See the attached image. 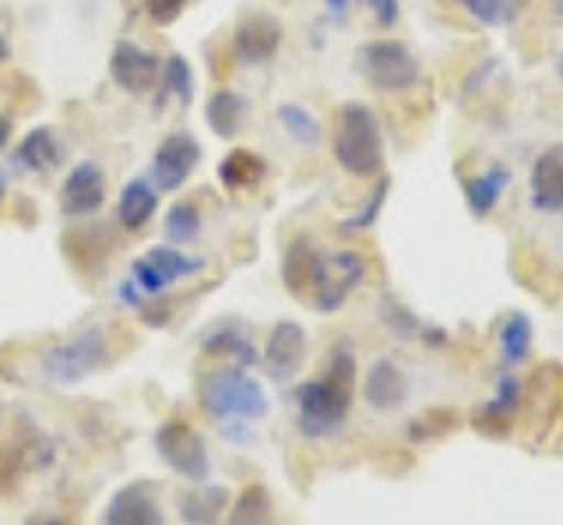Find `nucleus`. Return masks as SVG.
<instances>
[{
    "instance_id": "1",
    "label": "nucleus",
    "mask_w": 563,
    "mask_h": 525,
    "mask_svg": "<svg viewBox=\"0 0 563 525\" xmlns=\"http://www.w3.org/2000/svg\"><path fill=\"white\" fill-rule=\"evenodd\" d=\"M331 155L349 177H377L384 169V134L377 113L366 102H345L331 138Z\"/></svg>"
},
{
    "instance_id": "2",
    "label": "nucleus",
    "mask_w": 563,
    "mask_h": 525,
    "mask_svg": "<svg viewBox=\"0 0 563 525\" xmlns=\"http://www.w3.org/2000/svg\"><path fill=\"white\" fill-rule=\"evenodd\" d=\"M201 406L216 419H261L268 413L261 381H254L243 367H219L201 381Z\"/></svg>"
},
{
    "instance_id": "3",
    "label": "nucleus",
    "mask_w": 563,
    "mask_h": 525,
    "mask_svg": "<svg viewBox=\"0 0 563 525\" xmlns=\"http://www.w3.org/2000/svg\"><path fill=\"white\" fill-rule=\"evenodd\" d=\"M356 67L369 89L409 92L419 81V57L401 40H369L356 50Z\"/></svg>"
},
{
    "instance_id": "4",
    "label": "nucleus",
    "mask_w": 563,
    "mask_h": 525,
    "mask_svg": "<svg viewBox=\"0 0 563 525\" xmlns=\"http://www.w3.org/2000/svg\"><path fill=\"white\" fill-rule=\"evenodd\" d=\"M296 406H299V430L307 437H328L345 424L352 406V389L324 374L317 381L299 384Z\"/></svg>"
},
{
    "instance_id": "5",
    "label": "nucleus",
    "mask_w": 563,
    "mask_h": 525,
    "mask_svg": "<svg viewBox=\"0 0 563 525\" xmlns=\"http://www.w3.org/2000/svg\"><path fill=\"white\" fill-rule=\"evenodd\" d=\"M205 269L201 258H190L173 243H158L145 258H137L131 265V286L141 296H163L173 283H184V278L198 275Z\"/></svg>"
},
{
    "instance_id": "6",
    "label": "nucleus",
    "mask_w": 563,
    "mask_h": 525,
    "mask_svg": "<svg viewBox=\"0 0 563 525\" xmlns=\"http://www.w3.org/2000/svg\"><path fill=\"white\" fill-rule=\"evenodd\" d=\"M363 278H366V258L360 251H324L310 300L321 314H334Z\"/></svg>"
},
{
    "instance_id": "7",
    "label": "nucleus",
    "mask_w": 563,
    "mask_h": 525,
    "mask_svg": "<svg viewBox=\"0 0 563 525\" xmlns=\"http://www.w3.org/2000/svg\"><path fill=\"white\" fill-rule=\"evenodd\" d=\"M201 155H205L201 142L190 131H173L158 142V149L152 155L148 181L158 187V195H163V190L173 195V190H180L194 177V169L201 166Z\"/></svg>"
},
{
    "instance_id": "8",
    "label": "nucleus",
    "mask_w": 563,
    "mask_h": 525,
    "mask_svg": "<svg viewBox=\"0 0 563 525\" xmlns=\"http://www.w3.org/2000/svg\"><path fill=\"white\" fill-rule=\"evenodd\" d=\"M106 67H110V81L128 96H148L158 89V78H163V61H158V54L134 40H117Z\"/></svg>"
},
{
    "instance_id": "9",
    "label": "nucleus",
    "mask_w": 563,
    "mask_h": 525,
    "mask_svg": "<svg viewBox=\"0 0 563 525\" xmlns=\"http://www.w3.org/2000/svg\"><path fill=\"white\" fill-rule=\"evenodd\" d=\"M106 363V336L102 328H88L81 331V336L67 339V342H57L49 349V353L43 357V367L49 378L57 381H78L85 374H92L96 367Z\"/></svg>"
},
{
    "instance_id": "10",
    "label": "nucleus",
    "mask_w": 563,
    "mask_h": 525,
    "mask_svg": "<svg viewBox=\"0 0 563 525\" xmlns=\"http://www.w3.org/2000/svg\"><path fill=\"white\" fill-rule=\"evenodd\" d=\"M282 50V22L272 19L264 11H251L243 14L233 29V57L243 67H261L272 64Z\"/></svg>"
},
{
    "instance_id": "11",
    "label": "nucleus",
    "mask_w": 563,
    "mask_h": 525,
    "mask_svg": "<svg viewBox=\"0 0 563 525\" xmlns=\"http://www.w3.org/2000/svg\"><path fill=\"white\" fill-rule=\"evenodd\" d=\"M106 205V169L96 160H81L67 169L60 184V212L67 219H88Z\"/></svg>"
},
{
    "instance_id": "12",
    "label": "nucleus",
    "mask_w": 563,
    "mask_h": 525,
    "mask_svg": "<svg viewBox=\"0 0 563 525\" xmlns=\"http://www.w3.org/2000/svg\"><path fill=\"white\" fill-rule=\"evenodd\" d=\"M158 451H163V459L176 472H184L187 480H205L208 477L205 441L190 424H184V419H169V424L158 430Z\"/></svg>"
},
{
    "instance_id": "13",
    "label": "nucleus",
    "mask_w": 563,
    "mask_h": 525,
    "mask_svg": "<svg viewBox=\"0 0 563 525\" xmlns=\"http://www.w3.org/2000/svg\"><path fill=\"white\" fill-rule=\"evenodd\" d=\"M528 201L542 216L563 212V149H545L528 173Z\"/></svg>"
},
{
    "instance_id": "14",
    "label": "nucleus",
    "mask_w": 563,
    "mask_h": 525,
    "mask_svg": "<svg viewBox=\"0 0 563 525\" xmlns=\"http://www.w3.org/2000/svg\"><path fill=\"white\" fill-rule=\"evenodd\" d=\"M303 357H307V331L296 321H278L268 331V342H264V367H268V374L278 381L292 378L303 367Z\"/></svg>"
},
{
    "instance_id": "15",
    "label": "nucleus",
    "mask_w": 563,
    "mask_h": 525,
    "mask_svg": "<svg viewBox=\"0 0 563 525\" xmlns=\"http://www.w3.org/2000/svg\"><path fill=\"white\" fill-rule=\"evenodd\" d=\"M363 398L369 409L377 413H395L405 406V398H409V378L401 374V367L395 360H377L374 367L366 371V381H363Z\"/></svg>"
},
{
    "instance_id": "16",
    "label": "nucleus",
    "mask_w": 563,
    "mask_h": 525,
    "mask_svg": "<svg viewBox=\"0 0 563 525\" xmlns=\"http://www.w3.org/2000/svg\"><path fill=\"white\" fill-rule=\"evenodd\" d=\"M158 212V187L148 177H131L120 187L117 198V222L123 233H141Z\"/></svg>"
},
{
    "instance_id": "17",
    "label": "nucleus",
    "mask_w": 563,
    "mask_h": 525,
    "mask_svg": "<svg viewBox=\"0 0 563 525\" xmlns=\"http://www.w3.org/2000/svg\"><path fill=\"white\" fill-rule=\"evenodd\" d=\"M321 258L324 251L317 248L310 237H299L289 243L286 258H282V278H286V289L292 296H310L313 283H317V272H321Z\"/></svg>"
},
{
    "instance_id": "18",
    "label": "nucleus",
    "mask_w": 563,
    "mask_h": 525,
    "mask_svg": "<svg viewBox=\"0 0 563 525\" xmlns=\"http://www.w3.org/2000/svg\"><path fill=\"white\" fill-rule=\"evenodd\" d=\"M106 525H163V507L145 483H134L113 497Z\"/></svg>"
},
{
    "instance_id": "19",
    "label": "nucleus",
    "mask_w": 563,
    "mask_h": 525,
    "mask_svg": "<svg viewBox=\"0 0 563 525\" xmlns=\"http://www.w3.org/2000/svg\"><path fill=\"white\" fill-rule=\"evenodd\" d=\"M14 163L22 166V169H29V173H49V169H57L64 163V145H60L57 131L46 128V124L25 131V138L14 149Z\"/></svg>"
},
{
    "instance_id": "20",
    "label": "nucleus",
    "mask_w": 563,
    "mask_h": 525,
    "mask_svg": "<svg viewBox=\"0 0 563 525\" xmlns=\"http://www.w3.org/2000/svg\"><path fill=\"white\" fill-rule=\"evenodd\" d=\"M205 120L211 134L222 138V142H233L246 120V99L236 89H216L205 102Z\"/></svg>"
},
{
    "instance_id": "21",
    "label": "nucleus",
    "mask_w": 563,
    "mask_h": 525,
    "mask_svg": "<svg viewBox=\"0 0 563 525\" xmlns=\"http://www.w3.org/2000/svg\"><path fill=\"white\" fill-rule=\"evenodd\" d=\"M264 173H268V163H264L257 152L233 149V152H225L219 163V184L225 190H233V195H240V190L257 187L264 181Z\"/></svg>"
},
{
    "instance_id": "22",
    "label": "nucleus",
    "mask_w": 563,
    "mask_h": 525,
    "mask_svg": "<svg viewBox=\"0 0 563 525\" xmlns=\"http://www.w3.org/2000/svg\"><path fill=\"white\" fill-rule=\"evenodd\" d=\"M507 184H510V169L507 166H489L486 173H475V177H468L465 181V205H468V212L486 219L493 208L500 205Z\"/></svg>"
},
{
    "instance_id": "23",
    "label": "nucleus",
    "mask_w": 563,
    "mask_h": 525,
    "mask_svg": "<svg viewBox=\"0 0 563 525\" xmlns=\"http://www.w3.org/2000/svg\"><path fill=\"white\" fill-rule=\"evenodd\" d=\"M201 208L198 201H190V198H176L169 205V212L163 219V233H166V243H173V248H187V243H194L201 237Z\"/></svg>"
},
{
    "instance_id": "24",
    "label": "nucleus",
    "mask_w": 563,
    "mask_h": 525,
    "mask_svg": "<svg viewBox=\"0 0 563 525\" xmlns=\"http://www.w3.org/2000/svg\"><path fill=\"white\" fill-rule=\"evenodd\" d=\"M201 349L216 360H233V367H251L257 360V349L251 346V339L233 325H222L211 331V336L201 342Z\"/></svg>"
},
{
    "instance_id": "25",
    "label": "nucleus",
    "mask_w": 563,
    "mask_h": 525,
    "mask_svg": "<svg viewBox=\"0 0 563 525\" xmlns=\"http://www.w3.org/2000/svg\"><path fill=\"white\" fill-rule=\"evenodd\" d=\"M500 357L507 367H515V363H525L528 353H532V318H528L525 310H515V314H507V321L500 325Z\"/></svg>"
},
{
    "instance_id": "26",
    "label": "nucleus",
    "mask_w": 563,
    "mask_h": 525,
    "mask_svg": "<svg viewBox=\"0 0 563 525\" xmlns=\"http://www.w3.org/2000/svg\"><path fill=\"white\" fill-rule=\"evenodd\" d=\"M278 124L286 131L296 145H307L313 149L321 142V120H317L307 107H299V102H282L278 107Z\"/></svg>"
},
{
    "instance_id": "27",
    "label": "nucleus",
    "mask_w": 563,
    "mask_h": 525,
    "mask_svg": "<svg viewBox=\"0 0 563 525\" xmlns=\"http://www.w3.org/2000/svg\"><path fill=\"white\" fill-rule=\"evenodd\" d=\"M229 525H272V497L264 486H246L233 504Z\"/></svg>"
},
{
    "instance_id": "28",
    "label": "nucleus",
    "mask_w": 563,
    "mask_h": 525,
    "mask_svg": "<svg viewBox=\"0 0 563 525\" xmlns=\"http://www.w3.org/2000/svg\"><path fill=\"white\" fill-rule=\"evenodd\" d=\"M457 4L486 29H504L515 22L521 11V0H457Z\"/></svg>"
},
{
    "instance_id": "29",
    "label": "nucleus",
    "mask_w": 563,
    "mask_h": 525,
    "mask_svg": "<svg viewBox=\"0 0 563 525\" xmlns=\"http://www.w3.org/2000/svg\"><path fill=\"white\" fill-rule=\"evenodd\" d=\"M158 85H163V92L173 96L176 102H187L194 99V72L184 54H169L163 61V78H158Z\"/></svg>"
},
{
    "instance_id": "30",
    "label": "nucleus",
    "mask_w": 563,
    "mask_h": 525,
    "mask_svg": "<svg viewBox=\"0 0 563 525\" xmlns=\"http://www.w3.org/2000/svg\"><path fill=\"white\" fill-rule=\"evenodd\" d=\"M387 190H391V184H387V177H384V181H377L374 195H369V198L363 201L360 212H352L349 219H342V222H339V230H342V233H360V230H369V226L377 222L384 201H387Z\"/></svg>"
},
{
    "instance_id": "31",
    "label": "nucleus",
    "mask_w": 563,
    "mask_h": 525,
    "mask_svg": "<svg viewBox=\"0 0 563 525\" xmlns=\"http://www.w3.org/2000/svg\"><path fill=\"white\" fill-rule=\"evenodd\" d=\"M472 427L479 434H486V437H507L510 427H515V409H507V406H500L497 398H493L479 413H475Z\"/></svg>"
},
{
    "instance_id": "32",
    "label": "nucleus",
    "mask_w": 563,
    "mask_h": 525,
    "mask_svg": "<svg viewBox=\"0 0 563 525\" xmlns=\"http://www.w3.org/2000/svg\"><path fill=\"white\" fill-rule=\"evenodd\" d=\"M184 507H201V512H194V515H190L194 525H216L219 512L225 507V490H222V486H208V490H201V494L187 497Z\"/></svg>"
},
{
    "instance_id": "33",
    "label": "nucleus",
    "mask_w": 563,
    "mask_h": 525,
    "mask_svg": "<svg viewBox=\"0 0 563 525\" xmlns=\"http://www.w3.org/2000/svg\"><path fill=\"white\" fill-rule=\"evenodd\" d=\"M454 427H457V413H451V409H433V413L416 419V424L409 427V437H412V441H427V437L448 434Z\"/></svg>"
},
{
    "instance_id": "34",
    "label": "nucleus",
    "mask_w": 563,
    "mask_h": 525,
    "mask_svg": "<svg viewBox=\"0 0 563 525\" xmlns=\"http://www.w3.org/2000/svg\"><path fill=\"white\" fill-rule=\"evenodd\" d=\"M380 318L387 321V328H391L395 336H416V331H419L416 314L405 304H398L395 296H384V300H380Z\"/></svg>"
},
{
    "instance_id": "35",
    "label": "nucleus",
    "mask_w": 563,
    "mask_h": 525,
    "mask_svg": "<svg viewBox=\"0 0 563 525\" xmlns=\"http://www.w3.org/2000/svg\"><path fill=\"white\" fill-rule=\"evenodd\" d=\"M328 378H334L345 389H352V381H356V357H352L349 346H334L331 357H328Z\"/></svg>"
},
{
    "instance_id": "36",
    "label": "nucleus",
    "mask_w": 563,
    "mask_h": 525,
    "mask_svg": "<svg viewBox=\"0 0 563 525\" xmlns=\"http://www.w3.org/2000/svg\"><path fill=\"white\" fill-rule=\"evenodd\" d=\"M141 4H145L148 19H152L155 25H173V22L184 14L187 0H141Z\"/></svg>"
},
{
    "instance_id": "37",
    "label": "nucleus",
    "mask_w": 563,
    "mask_h": 525,
    "mask_svg": "<svg viewBox=\"0 0 563 525\" xmlns=\"http://www.w3.org/2000/svg\"><path fill=\"white\" fill-rule=\"evenodd\" d=\"M360 4L374 14V22L380 25V29H395L398 25V19H401V4L398 0H360Z\"/></svg>"
},
{
    "instance_id": "38",
    "label": "nucleus",
    "mask_w": 563,
    "mask_h": 525,
    "mask_svg": "<svg viewBox=\"0 0 563 525\" xmlns=\"http://www.w3.org/2000/svg\"><path fill=\"white\" fill-rule=\"evenodd\" d=\"M11 117L8 113H0V152H4L8 149V142H11Z\"/></svg>"
},
{
    "instance_id": "39",
    "label": "nucleus",
    "mask_w": 563,
    "mask_h": 525,
    "mask_svg": "<svg viewBox=\"0 0 563 525\" xmlns=\"http://www.w3.org/2000/svg\"><path fill=\"white\" fill-rule=\"evenodd\" d=\"M349 4H352V0H324V8H328L331 14H339V19L349 11Z\"/></svg>"
},
{
    "instance_id": "40",
    "label": "nucleus",
    "mask_w": 563,
    "mask_h": 525,
    "mask_svg": "<svg viewBox=\"0 0 563 525\" xmlns=\"http://www.w3.org/2000/svg\"><path fill=\"white\" fill-rule=\"evenodd\" d=\"M8 61H11V43L4 32H0V64H8Z\"/></svg>"
},
{
    "instance_id": "41",
    "label": "nucleus",
    "mask_w": 563,
    "mask_h": 525,
    "mask_svg": "<svg viewBox=\"0 0 563 525\" xmlns=\"http://www.w3.org/2000/svg\"><path fill=\"white\" fill-rule=\"evenodd\" d=\"M8 198V181H4V169H0V205H4Z\"/></svg>"
},
{
    "instance_id": "42",
    "label": "nucleus",
    "mask_w": 563,
    "mask_h": 525,
    "mask_svg": "<svg viewBox=\"0 0 563 525\" xmlns=\"http://www.w3.org/2000/svg\"><path fill=\"white\" fill-rule=\"evenodd\" d=\"M553 4H556V11L563 14V0H553Z\"/></svg>"
},
{
    "instance_id": "43",
    "label": "nucleus",
    "mask_w": 563,
    "mask_h": 525,
    "mask_svg": "<svg viewBox=\"0 0 563 525\" xmlns=\"http://www.w3.org/2000/svg\"><path fill=\"white\" fill-rule=\"evenodd\" d=\"M40 525H60V522H40Z\"/></svg>"
}]
</instances>
